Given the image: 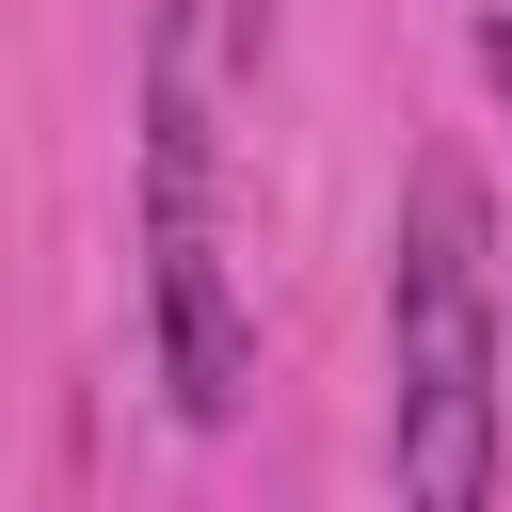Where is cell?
<instances>
[{"label": "cell", "instance_id": "cell-1", "mask_svg": "<svg viewBox=\"0 0 512 512\" xmlns=\"http://www.w3.org/2000/svg\"><path fill=\"white\" fill-rule=\"evenodd\" d=\"M384 464L432 512H480L512 464V320H496V192L464 144L400 176L384 240Z\"/></svg>", "mask_w": 512, "mask_h": 512}, {"label": "cell", "instance_id": "cell-2", "mask_svg": "<svg viewBox=\"0 0 512 512\" xmlns=\"http://www.w3.org/2000/svg\"><path fill=\"white\" fill-rule=\"evenodd\" d=\"M224 16L240 0L144 16V336L192 432H224L256 384V304H240V224H224Z\"/></svg>", "mask_w": 512, "mask_h": 512}, {"label": "cell", "instance_id": "cell-3", "mask_svg": "<svg viewBox=\"0 0 512 512\" xmlns=\"http://www.w3.org/2000/svg\"><path fill=\"white\" fill-rule=\"evenodd\" d=\"M480 80H496V112H512V16H480Z\"/></svg>", "mask_w": 512, "mask_h": 512}]
</instances>
